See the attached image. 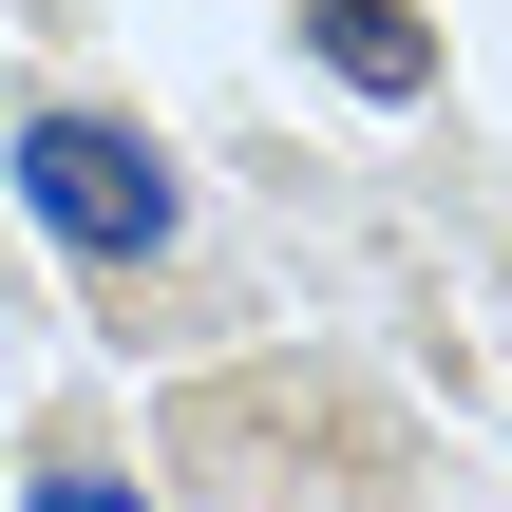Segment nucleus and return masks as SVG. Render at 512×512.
Instances as JSON below:
<instances>
[{"label":"nucleus","instance_id":"nucleus-1","mask_svg":"<svg viewBox=\"0 0 512 512\" xmlns=\"http://www.w3.org/2000/svg\"><path fill=\"white\" fill-rule=\"evenodd\" d=\"M19 209H38L76 266H171V228H190L171 152H152L133 114H95V95H38V114H19Z\"/></svg>","mask_w":512,"mask_h":512},{"label":"nucleus","instance_id":"nucleus-2","mask_svg":"<svg viewBox=\"0 0 512 512\" xmlns=\"http://www.w3.org/2000/svg\"><path fill=\"white\" fill-rule=\"evenodd\" d=\"M304 57H323L342 95H437V38H418L399 0H304Z\"/></svg>","mask_w":512,"mask_h":512},{"label":"nucleus","instance_id":"nucleus-3","mask_svg":"<svg viewBox=\"0 0 512 512\" xmlns=\"http://www.w3.org/2000/svg\"><path fill=\"white\" fill-rule=\"evenodd\" d=\"M19 512H152V494H133V475H38Z\"/></svg>","mask_w":512,"mask_h":512}]
</instances>
